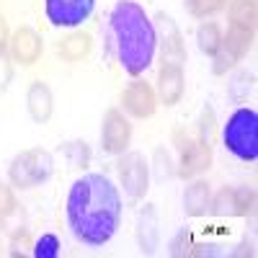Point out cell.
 Wrapping results in <instances>:
<instances>
[{
    "mask_svg": "<svg viewBox=\"0 0 258 258\" xmlns=\"http://www.w3.org/2000/svg\"><path fill=\"white\" fill-rule=\"evenodd\" d=\"M121 207V194L109 176L85 173L68 191L64 217L75 240L85 245H103L119 230Z\"/></svg>",
    "mask_w": 258,
    "mask_h": 258,
    "instance_id": "1",
    "label": "cell"
},
{
    "mask_svg": "<svg viewBox=\"0 0 258 258\" xmlns=\"http://www.w3.org/2000/svg\"><path fill=\"white\" fill-rule=\"evenodd\" d=\"M109 44L121 64V70L140 78L153 64L158 49L155 24L145 8L135 0H119L109 13Z\"/></svg>",
    "mask_w": 258,
    "mask_h": 258,
    "instance_id": "2",
    "label": "cell"
},
{
    "mask_svg": "<svg viewBox=\"0 0 258 258\" xmlns=\"http://www.w3.org/2000/svg\"><path fill=\"white\" fill-rule=\"evenodd\" d=\"M222 142L227 153L235 155L243 163H255L258 160V114L255 109L240 106L232 111L225 129H222Z\"/></svg>",
    "mask_w": 258,
    "mask_h": 258,
    "instance_id": "3",
    "label": "cell"
},
{
    "mask_svg": "<svg viewBox=\"0 0 258 258\" xmlns=\"http://www.w3.org/2000/svg\"><path fill=\"white\" fill-rule=\"evenodd\" d=\"M54 170V158L47 150H24L18 153L11 165H8V181L13 188H34V186H41Z\"/></svg>",
    "mask_w": 258,
    "mask_h": 258,
    "instance_id": "4",
    "label": "cell"
},
{
    "mask_svg": "<svg viewBox=\"0 0 258 258\" xmlns=\"http://www.w3.org/2000/svg\"><path fill=\"white\" fill-rule=\"evenodd\" d=\"M173 145L178 150V165H176V176L181 178H197L202 173H207V170L212 168V147L202 140H194L188 137V132H183V129H176L173 132Z\"/></svg>",
    "mask_w": 258,
    "mask_h": 258,
    "instance_id": "5",
    "label": "cell"
},
{
    "mask_svg": "<svg viewBox=\"0 0 258 258\" xmlns=\"http://www.w3.org/2000/svg\"><path fill=\"white\" fill-rule=\"evenodd\" d=\"M253 36H255V31L230 26L227 34H222V44H220L217 54L212 57V73H214V75H227L235 64H238V62L250 52Z\"/></svg>",
    "mask_w": 258,
    "mask_h": 258,
    "instance_id": "6",
    "label": "cell"
},
{
    "mask_svg": "<svg viewBox=\"0 0 258 258\" xmlns=\"http://www.w3.org/2000/svg\"><path fill=\"white\" fill-rule=\"evenodd\" d=\"M116 170H119V181L124 186V194L129 197V202L145 199V194L150 188V165H147L145 155L142 153H121Z\"/></svg>",
    "mask_w": 258,
    "mask_h": 258,
    "instance_id": "7",
    "label": "cell"
},
{
    "mask_svg": "<svg viewBox=\"0 0 258 258\" xmlns=\"http://www.w3.org/2000/svg\"><path fill=\"white\" fill-rule=\"evenodd\" d=\"M255 191L250 186H222L217 194H212L209 212L214 217H245L253 214Z\"/></svg>",
    "mask_w": 258,
    "mask_h": 258,
    "instance_id": "8",
    "label": "cell"
},
{
    "mask_svg": "<svg viewBox=\"0 0 258 258\" xmlns=\"http://www.w3.org/2000/svg\"><path fill=\"white\" fill-rule=\"evenodd\" d=\"M132 145V124L121 109H109L101 121V147L109 155H121Z\"/></svg>",
    "mask_w": 258,
    "mask_h": 258,
    "instance_id": "9",
    "label": "cell"
},
{
    "mask_svg": "<svg viewBox=\"0 0 258 258\" xmlns=\"http://www.w3.org/2000/svg\"><path fill=\"white\" fill-rule=\"evenodd\" d=\"M96 0H44V13L52 26L78 29L91 18Z\"/></svg>",
    "mask_w": 258,
    "mask_h": 258,
    "instance_id": "10",
    "label": "cell"
},
{
    "mask_svg": "<svg viewBox=\"0 0 258 258\" xmlns=\"http://www.w3.org/2000/svg\"><path fill=\"white\" fill-rule=\"evenodd\" d=\"M158 109V96L155 88L147 80L135 78L132 83L121 91V111L132 119H150Z\"/></svg>",
    "mask_w": 258,
    "mask_h": 258,
    "instance_id": "11",
    "label": "cell"
},
{
    "mask_svg": "<svg viewBox=\"0 0 258 258\" xmlns=\"http://www.w3.org/2000/svg\"><path fill=\"white\" fill-rule=\"evenodd\" d=\"M41 52H44V41L41 34L31 26H18L16 31H11V41H8V54L16 64H36Z\"/></svg>",
    "mask_w": 258,
    "mask_h": 258,
    "instance_id": "12",
    "label": "cell"
},
{
    "mask_svg": "<svg viewBox=\"0 0 258 258\" xmlns=\"http://www.w3.org/2000/svg\"><path fill=\"white\" fill-rule=\"evenodd\" d=\"M158 44L163 49V62L170 64H183L186 62V44H183V34L176 26V21L168 13H158Z\"/></svg>",
    "mask_w": 258,
    "mask_h": 258,
    "instance_id": "13",
    "label": "cell"
},
{
    "mask_svg": "<svg viewBox=\"0 0 258 258\" xmlns=\"http://www.w3.org/2000/svg\"><path fill=\"white\" fill-rule=\"evenodd\" d=\"M186 91V75H183V64H170L163 62L158 70L155 80V96L163 106H176L183 98Z\"/></svg>",
    "mask_w": 258,
    "mask_h": 258,
    "instance_id": "14",
    "label": "cell"
},
{
    "mask_svg": "<svg viewBox=\"0 0 258 258\" xmlns=\"http://www.w3.org/2000/svg\"><path fill=\"white\" fill-rule=\"evenodd\" d=\"M26 109L36 124H47L54 114V96L44 80H34L26 91Z\"/></svg>",
    "mask_w": 258,
    "mask_h": 258,
    "instance_id": "15",
    "label": "cell"
},
{
    "mask_svg": "<svg viewBox=\"0 0 258 258\" xmlns=\"http://www.w3.org/2000/svg\"><path fill=\"white\" fill-rule=\"evenodd\" d=\"M212 202V186L204 178H194L183 191V212L186 217H204Z\"/></svg>",
    "mask_w": 258,
    "mask_h": 258,
    "instance_id": "16",
    "label": "cell"
},
{
    "mask_svg": "<svg viewBox=\"0 0 258 258\" xmlns=\"http://www.w3.org/2000/svg\"><path fill=\"white\" fill-rule=\"evenodd\" d=\"M91 49H93V36H91L88 31H80V29H78V31H70V34L57 44V54H59L64 62H70V64L83 62L85 57L91 54Z\"/></svg>",
    "mask_w": 258,
    "mask_h": 258,
    "instance_id": "17",
    "label": "cell"
},
{
    "mask_svg": "<svg viewBox=\"0 0 258 258\" xmlns=\"http://www.w3.org/2000/svg\"><path fill=\"white\" fill-rule=\"evenodd\" d=\"M137 240H140V250L142 253H155L158 243H160V230H158V214L153 209V204H145L140 222H137Z\"/></svg>",
    "mask_w": 258,
    "mask_h": 258,
    "instance_id": "18",
    "label": "cell"
},
{
    "mask_svg": "<svg viewBox=\"0 0 258 258\" xmlns=\"http://www.w3.org/2000/svg\"><path fill=\"white\" fill-rule=\"evenodd\" d=\"M227 8V18H230V26H238V29H248L255 31V0H230L225 6Z\"/></svg>",
    "mask_w": 258,
    "mask_h": 258,
    "instance_id": "19",
    "label": "cell"
},
{
    "mask_svg": "<svg viewBox=\"0 0 258 258\" xmlns=\"http://www.w3.org/2000/svg\"><path fill=\"white\" fill-rule=\"evenodd\" d=\"M59 155H62L64 168H68V170H80V168H85V165L91 163V147L85 145V142H80V140L64 142L59 147Z\"/></svg>",
    "mask_w": 258,
    "mask_h": 258,
    "instance_id": "20",
    "label": "cell"
},
{
    "mask_svg": "<svg viewBox=\"0 0 258 258\" xmlns=\"http://www.w3.org/2000/svg\"><path fill=\"white\" fill-rule=\"evenodd\" d=\"M197 44L202 49V54L207 57H214L222 44V29L214 24V21H204V24H199L197 29Z\"/></svg>",
    "mask_w": 258,
    "mask_h": 258,
    "instance_id": "21",
    "label": "cell"
},
{
    "mask_svg": "<svg viewBox=\"0 0 258 258\" xmlns=\"http://www.w3.org/2000/svg\"><path fill=\"white\" fill-rule=\"evenodd\" d=\"M217 137H220V129H217V116H214V109H212V106H204V111L199 116V137L197 140H202V142H207L212 147L214 142H217Z\"/></svg>",
    "mask_w": 258,
    "mask_h": 258,
    "instance_id": "22",
    "label": "cell"
},
{
    "mask_svg": "<svg viewBox=\"0 0 258 258\" xmlns=\"http://www.w3.org/2000/svg\"><path fill=\"white\" fill-rule=\"evenodd\" d=\"M183 6L194 18H209L214 13H220L227 6V0H183Z\"/></svg>",
    "mask_w": 258,
    "mask_h": 258,
    "instance_id": "23",
    "label": "cell"
},
{
    "mask_svg": "<svg viewBox=\"0 0 258 258\" xmlns=\"http://www.w3.org/2000/svg\"><path fill=\"white\" fill-rule=\"evenodd\" d=\"M153 170H155L158 181H168V178L176 176V165H173V160H170L165 147H155V153H153Z\"/></svg>",
    "mask_w": 258,
    "mask_h": 258,
    "instance_id": "24",
    "label": "cell"
},
{
    "mask_svg": "<svg viewBox=\"0 0 258 258\" xmlns=\"http://www.w3.org/2000/svg\"><path fill=\"white\" fill-rule=\"evenodd\" d=\"M59 238L54 232H44L39 240H34V248H31V255L34 258H57L59 255Z\"/></svg>",
    "mask_w": 258,
    "mask_h": 258,
    "instance_id": "25",
    "label": "cell"
},
{
    "mask_svg": "<svg viewBox=\"0 0 258 258\" xmlns=\"http://www.w3.org/2000/svg\"><path fill=\"white\" fill-rule=\"evenodd\" d=\"M11 255L18 258V255H29L31 248H34V240H31V232L26 227H18L13 235H11Z\"/></svg>",
    "mask_w": 258,
    "mask_h": 258,
    "instance_id": "26",
    "label": "cell"
},
{
    "mask_svg": "<svg viewBox=\"0 0 258 258\" xmlns=\"http://www.w3.org/2000/svg\"><path fill=\"white\" fill-rule=\"evenodd\" d=\"M191 245H194L191 230H188V227H181V230L173 235V240H170V245H168V253L173 255V258H183V255H188Z\"/></svg>",
    "mask_w": 258,
    "mask_h": 258,
    "instance_id": "27",
    "label": "cell"
},
{
    "mask_svg": "<svg viewBox=\"0 0 258 258\" xmlns=\"http://www.w3.org/2000/svg\"><path fill=\"white\" fill-rule=\"evenodd\" d=\"M16 209H18V202H16L13 186L0 181V220H8L11 214H16Z\"/></svg>",
    "mask_w": 258,
    "mask_h": 258,
    "instance_id": "28",
    "label": "cell"
},
{
    "mask_svg": "<svg viewBox=\"0 0 258 258\" xmlns=\"http://www.w3.org/2000/svg\"><path fill=\"white\" fill-rule=\"evenodd\" d=\"M250 88H253V75L250 73H238V75H235V80L230 83V96L245 98Z\"/></svg>",
    "mask_w": 258,
    "mask_h": 258,
    "instance_id": "29",
    "label": "cell"
},
{
    "mask_svg": "<svg viewBox=\"0 0 258 258\" xmlns=\"http://www.w3.org/2000/svg\"><path fill=\"white\" fill-rule=\"evenodd\" d=\"M13 80V59L11 54H0V93L8 88V83Z\"/></svg>",
    "mask_w": 258,
    "mask_h": 258,
    "instance_id": "30",
    "label": "cell"
},
{
    "mask_svg": "<svg viewBox=\"0 0 258 258\" xmlns=\"http://www.w3.org/2000/svg\"><path fill=\"white\" fill-rule=\"evenodd\" d=\"M8 41H11V26H8V18L0 13V54L8 52Z\"/></svg>",
    "mask_w": 258,
    "mask_h": 258,
    "instance_id": "31",
    "label": "cell"
},
{
    "mask_svg": "<svg viewBox=\"0 0 258 258\" xmlns=\"http://www.w3.org/2000/svg\"><path fill=\"white\" fill-rule=\"evenodd\" d=\"M232 255H255V248H253V243H240L238 245V250H232Z\"/></svg>",
    "mask_w": 258,
    "mask_h": 258,
    "instance_id": "32",
    "label": "cell"
},
{
    "mask_svg": "<svg viewBox=\"0 0 258 258\" xmlns=\"http://www.w3.org/2000/svg\"><path fill=\"white\" fill-rule=\"evenodd\" d=\"M0 222H3V220H0Z\"/></svg>",
    "mask_w": 258,
    "mask_h": 258,
    "instance_id": "33",
    "label": "cell"
}]
</instances>
